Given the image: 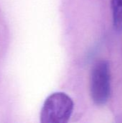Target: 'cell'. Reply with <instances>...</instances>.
Here are the masks:
<instances>
[{
    "label": "cell",
    "instance_id": "obj_2",
    "mask_svg": "<svg viewBox=\"0 0 122 123\" xmlns=\"http://www.w3.org/2000/svg\"><path fill=\"white\" fill-rule=\"evenodd\" d=\"M91 95L97 105H105L111 95V69L107 61H99L93 67L90 81Z\"/></svg>",
    "mask_w": 122,
    "mask_h": 123
},
{
    "label": "cell",
    "instance_id": "obj_3",
    "mask_svg": "<svg viewBox=\"0 0 122 123\" xmlns=\"http://www.w3.org/2000/svg\"><path fill=\"white\" fill-rule=\"evenodd\" d=\"M111 7L113 12V22L115 29L122 30V0H112Z\"/></svg>",
    "mask_w": 122,
    "mask_h": 123
},
{
    "label": "cell",
    "instance_id": "obj_1",
    "mask_svg": "<svg viewBox=\"0 0 122 123\" xmlns=\"http://www.w3.org/2000/svg\"><path fill=\"white\" fill-rule=\"evenodd\" d=\"M74 104L72 99L63 92L50 95L44 102L40 113L42 123H66L70 120Z\"/></svg>",
    "mask_w": 122,
    "mask_h": 123
}]
</instances>
